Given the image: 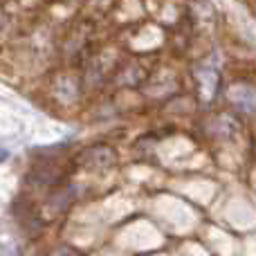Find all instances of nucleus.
<instances>
[{
	"instance_id": "2",
	"label": "nucleus",
	"mask_w": 256,
	"mask_h": 256,
	"mask_svg": "<svg viewBox=\"0 0 256 256\" xmlns=\"http://www.w3.org/2000/svg\"><path fill=\"white\" fill-rule=\"evenodd\" d=\"M74 196H76V186H72V184L70 186H63V189H58V191H54V194L48 198V212L52 214V216L63 214L72 202H74Z\"/></svg>"
},
{
	"instance_id": "1",
	"label": "nucleus",
	"mask_w": 256,
	"mask_h": 256,
	"mask_svg": "<svg viewBox=\"0 0 256 256\" xmlns=\"http://www.w3.org/2000/svg\"><path fill=\"white\" fill-rule=\"evenodd\" d=\"M115 162H117L115 148L104 146V144L90 146V148H86L84 153L79 155V164H84V166H88V168H108Z\"/></svg>"
},
{
	"instance_id": "3",
	"label": "nucleus",
	"mask_w": 256,
	"mask_h": 256,
	"mask_svg": "<svg viewBox=\"0 0 256 256\" xmlns=\"http://www.w3.org/2000/svg\"><path fill=\"white\" fill-rule=\"evenodd\" d=\"M48 256H76V252L72 248H68V245H58V248H54Z\"/></svg>"
},
{
	"instance_id": "4",
	"label": "nucleus",
	"mask_w": 256,
	"mask_h": 256,
	"mask_svg": "<svg viewBox=\"0 0 256 256\" xmlns=\"http://www.w3.org/2000/svg\"><path fill=\"white\" fill-rule=\"evenodd\" d=\"M7 158H9V150L7 148H0V162H4Z\"/></svg>"
}]
</instances>
